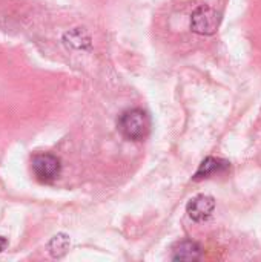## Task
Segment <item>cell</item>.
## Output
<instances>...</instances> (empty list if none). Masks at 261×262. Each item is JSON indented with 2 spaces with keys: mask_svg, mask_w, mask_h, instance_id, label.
I'll list each match as a JSON object with an SVG mask.
<instances>
[{
  "mask_svg": "<svg viewBox=\"0 0 261 262\" xmlns=\"http://www.w3.org/2000/svg\"><path fill=\"white\" fill-rule=\"evenodd\" d=\"M118 129L125 138L131 141H142L149 135L151 120L143 109H129L122 114L118 120Z\"/></svg>",
  "mask_w": 261,
  "mask_h": 262,
  "instance_id": "obj_1",
  "label": "cell"
},
{
  "mask_svg": "<svg viewBox=\"0 0 261 262\" xmlns=\"http://www.w3.org/2000/svg\"><path fill=\"white\" fill-rule=\"evenodd\" d=\"M202 256V249L194 241H183L180 243L172 255L174 261H197Z\"/></svg>",
  "mask_w": 261,
  "mask_h": 262,
  "instance_id": "obj_6",
  "label": "cell"
},
{
  "mask_svg": "<svg viewBox=\"0 0 261 262\" xmlns=\"http://www.w3.org/2000/svg\"><path fill=\"white\" fill-rule=\"evenodd\" d=\"M225 169H228V163L220 160V158H214V157H208L206 160H203V163L200 164V167L197 169L194 178L195 180H202V178H209L215 173L223 172Z\"/></svg>",
  "mask_w": 261,
  "mask_h": 262,
  "instance_id": "obj_5",
  "label": "cell"
},
{
  "mask_svg": "<svg viewBox=\"0 0 261 262\" xmlns=\"http://www.w3.org/2000/svg\"><path fill=\"white\" fill-rule=\"evenodd\" d=\"M6 246H8V241L3 236H0V252H3L6 249Z\"/></svg>",
  "mask_w": 261,
  "mask_h": 262,
  "instance_id": "obj_8",
  "label": "cell"
},
{
  "mask_svg": "<svg viewBox=\"0 0 261 262\" xmlns=\"http://www.w3.org/2000/svg\"><path fill=\"white\" fill-rule=\"evenodd\" d=\"M68 244H69V243H68L66 236L57 235V236H54V239L49 243V250H51V253H52L54 256H62V255L66 252Z\"/></svg>",
  "mask_w": 261,
  "mask_h": 262,
  "instance_id": "obj_7",
  "label": "cell"
},
{
  "mask_svg": "<svg viewBox=\"0 0 261 262\" xmlns=\"http://www.w3.org/2000/svg\"><path fill=\"white\" fill-rule=\"evenodd\" d=\"M222 21L220 12L211 6H198L191 17V29L200 35H212L217 32Z\"/></svg>",
  "mask_w": 261,
  "mask_h": 262,
  "instance_id": "obj_2",
  "label": "cell"
},
{
  "mask_svg": "<svg viewBox=\"0 0 261 262\" xmlns=\"http://www.w3.org/2000/svg\"><path fill=\"white\" fill-rule=\"evenodd\" d=\"M214 209H215V201H214L212 196L198 195V196H195L194 200L189 201V204L186 207V212H188L191 220H194L197 223H202V221H206L212 215Z\"/></svg>",
  "mask_w": 261,
  "mask_h": 262,
  "instance_id": "obj_4",
  "label": "cell"
},
{
  "mask_svg": "<svg viewBox=\"0 0 261 262\" xmlns=\"http://www.w3.org/2000/svg\"><path fill=\"white\" fill-rule=\"evenodd\" d=\"M32 172L34 177L45 184L54 183L62 172V163L55 155L42 154L32 158Z\"/></svg>",
  "mask_w": 261,
  "mask_h": 262,
  "instance_id": "obj_3",
  "label": "cell"
}]
</instances>
